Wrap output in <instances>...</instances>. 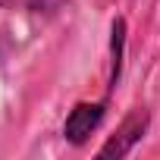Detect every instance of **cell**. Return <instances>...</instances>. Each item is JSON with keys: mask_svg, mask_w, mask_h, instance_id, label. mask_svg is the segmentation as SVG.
Returning <instances> with one entry per match:
<instances>
[{"mask_svg": "<svg viewBox=\"0 0 160 160\" xmlns=\"http://www.w3.org/2000/svg\"><path fill=\"white\" fill-rule=\"evenodd\" d=\"M148 126H151V113L144 107H132L122 116V122L116 126V132L101 144L98 157H129L141 144V138L148 135Z\"/></svg>", "mask_w": 160, "mask_h": 160, "instance_id": "1", "label": "cell"}, {"mask_svg": "<svg viewBox=\"0 0 160 160\" xmlns=\"http://www.w3.org/2000/svg\"><path fill=\"white\" fill-rule=\"evenodd\" d=\"M107 104H110V98H104V101H78L69 110L66 122H63V138L69 144H75V148H82L91 138V132H98V126L104 122Z\"/></svg>", "mask_w": 160, "mask_h": 160, "instance_id": "2", "label": "cell"}, {"mask_svg": "<svg viewBox=\"0 0 160 160\" xmlns=\"http://www.w3.org/2000/svg\"><path fill=\"white\" fill-rule=\"evenodd\" d=\"M110 82H107V98L110 91L119 85V75H122V47H126V19H113V32H110Z\"/></svg>", "mask_w": 160, "mask_h": 160, "instance_id": "3", "label": "cell"}, {"mask_svg": "<svg viewBox=\"0 0 160 160\" xmlns=\"http://www.w3.org/2000/svg\"><path fill=\"white\" fill-rule=\"evenodd\" d=\"M69 0H32V13H57Z\"/></svg>", "mask_w": 160, "mask_h": 160, "instance_id": "4", "label": "cell"}, {"mask_svg": "<svg viewBox=\"0 0 160 160\" xmlns=\"http://www.w3.org/2000/svg\"><path fill=\"white\" fill-rule=\"evenodd\" d=\"M0 10H32V0H0Z\"/></svg>", "mask_w": 160, "mask_h": 160, "instance_id": "5", "label": "cell"}]
</instances>
